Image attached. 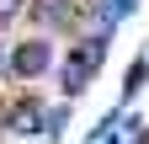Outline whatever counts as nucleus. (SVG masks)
Segmentation results:
<instances>
[{
    "instance_id": "f03ea898",
    "label": "nucleus",
    "mask_w": 149,
    "mask_h": 144,
    "mask_svg": "<svg viewBox=\"0 0 149 144\" xmlns=\"http://www.w3.org/2000/svg\"><path fill=\"white\" fill-rule=\"evenodd\" d=\"M53 38H37V32H27V38H16L6 48V80L16 85H37V80H48L53 75Z\"/></svg>"
},
{
    "instance_id": "7ed1b4c3",
    "label": "nucleus",
    "mask_w": 149,
    "mask_h": 144,
    "mask_svg": "<svg viewBox=\"0 0 149 144\" xmlns=\"http://www.w3.org/2000/svg\"><path fill=\"white\" fill-rule=\"evenodd\" d=\"M27 27L37 38H80V0H32L27 6Z\"/></svg>"
},
{
    "instance_id": "20e7f679",
    "label": "nucleus",
    "mask_w": 149,
    "mask_h": 144,
    "mask_svg": "<svg viewBox=\"0 0 149 144\" xmlns=\"http://www.w3.org/2000/svg\"><path fill=\"white\" fill-rule=\"evenodd\" d=\"M0 112H6V134L11 139H43V112L48 101L43 96H0Z\"/></svg>"
},
{
    "instance_id": "6e6552de",
    "label": "nucleus",
    "mask_w": 149,
    "mask_h": 144,
    "mask_svg": "<svg viewBox=\"0 0 149 144\" xmlns=\"http://www.w3.org/2000/svg\"><path fill=\"white\" fill-rule=\"evenodd\" d=\"M107 6H112V16L123 22V16H133V11H139V0H107Z\"/></svg>"
},
{
    "instance_id": "0eeeda50",
    "label": "nucleus",
    "mask_w": 149,
    "mask_h": 144,
    "mask_svg": "<svg viewBox=\"0 0 149 144\" xmlns=\"http://www.w3.org/2000/svg\"><path fill=\"white\" fill-rule=\"evenodd\" d=\"M27 6L32 0H0V38H6L16 22H27Z\"/></svg>"
},
{
    "instance_id": "423d86ee",
    "label": "nucleus",
    "mask_w": 149,
    "mask_h": 144,
    "mask_svg": "<svg viewBox=\"0 0 149 144\" xmlns=\"http://www.w3.org/2000/svg\"><path fill=\"white\" fill-rule=\"evenodd\" d=\"M69 128V101L59 96V101H48V112H43V139H59Z\"/></svg>"
},
{
    "instance_id": "1a4fd4ad",
    "label": "nucleus",
    "mask_w": 149,
    "mask_h": 144,
    "mask_svg": "<svg viewBox=\"0 0 149 144\" xmlns=\"http://www.w3.org/2000/svg\"><path fill=\"white\" fill-rule=\"evenodd\" d=\"M0 80H6V43H0Z\"/></svg>"
},
{
    "instance_id": "f257e3e1",
    "label": "nucleus",
    "mask_w": 149,
    "mask_h": 144,
    "mask_svg": "<svg viewBox=\"0 0 149 144\" xmlns=\"http://www.w3.org/2000/svg\"><path fill=\"white\" fill-rule=\"evenodd\" d=\"M107 48H112L107 32H80V38L64 48V64L53 69V80H59L64 101H74V96H85V91H91V80H96V69H101V59H107Z\"/></svg>"
},
{
    "instance_id": "39448f33",
    "label": "nucleus",
    "mask_w": 149,
    "mask_h": 144,
    "mask_svg": "<svg viewBox=\"0 0 149 144\" xmlns=\"http://www.w3.org/2000/svg\"><path fill=\"white\" fill-rule=\"evenodd\" d=\"M144 80H149V48L139 53L133 64H128V75H123V107H128V101H133V96L144 91Z\"/></svg>"
}]
</instances>
